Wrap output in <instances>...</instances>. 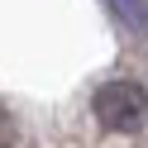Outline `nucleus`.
I'll list each match as a JSON object with an SVG mask.
<instances>
[{
	"instance_id": "obj_1",
	"label": "nucleus",
	"mask_w": 148,
	"mask_h": 148,
	"mask_svg": "<svg viewBox=\"0 0 148 148\" xmlns=\"http://www.w3.org/2000/svg\"><path fill=\"white\" fill-rule=\"evenodd\" d=\"M91 110L115 134H138L148 124V91L138 81H105L96 91V100H91Z\"/></svg>"
},
{
	"instance_id": "obj_2",
	"label": "nucleus",
	"mask_w": 148,
	"mask_h": 148,
	"mask_svg": "<svg viewBox=\"0 0 148 148\" xmlns=\"http://www.w3.org/2000/svg\"><path fill=\"white\" fill-rule=\"evenodd\" d=\"M110 5H115V10L129 19V29H134V34L148 29V14H143V5H138V0H110Z\"/></svg>"
}]
</instances>
